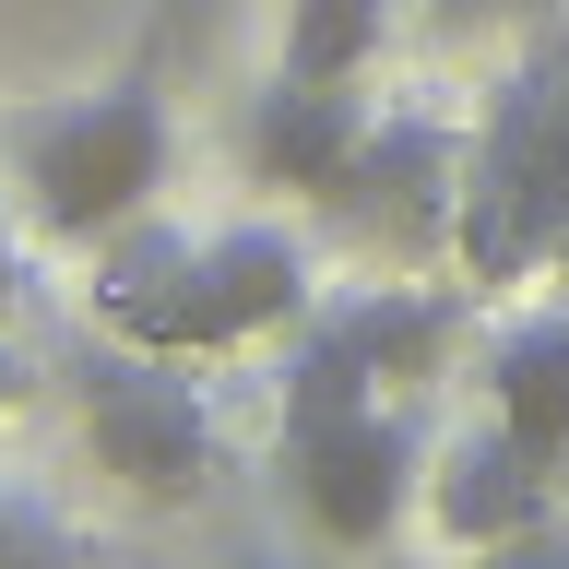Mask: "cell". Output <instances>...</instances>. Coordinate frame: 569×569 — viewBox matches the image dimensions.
<instances>
[{"label":"cell","mask_w":569,"mask_h":569,"mask_svg":"<svg viewBox=\"0 0 569 569\" xmlns=\"http://www.w3.org/2000/svg\"><path fill=\"white\" fill-rule=\"evenodd\" d=\"M320 309V261L297 226H213V238H178L167 213H131L119 238L96 249V320L142 356H238L273 345Z\"/></svg>","instance_id":"obj_1"},{"label":"cell","mask_w":569,"mask_h":569,"mask_svg":"<svg viewBox=\"0 0 569 569\" xmlns=\"http://www.w3.org/2000/svg\"><path fill=\"white\" fill-rule=\"evenodd\" d=\"M0 154L24 178V213L71 249H107L131 213H154L178 167V119H167V83L154 71H119L96 96H48V107H12L0 119Z\"/></svg>","instance_id":"obj_2"},{"label":"cell","mask_w":569,"mask_h":569,"mask_svg":"<svg viewBox=\"0 0 569 569\" xmlns=\"http://www.w3.org/2000/svg\"><path fill=\"white\" fill-rule=\"evenodd\" d=\"M462 273H546L569 249V36L533 48L522 83L487 107V131L462 142V213H451Z\"/></svg>","instance_id":"obj_3"},{"label":"cell","mask_w":569,"mask_h":569,"mask_svg":"<svg viewBox=\"0 0 569 569\" xmlns=\"http://www.w3.org/2000/svg\"><path fill=\"white\" fill-rule=\"evenodd\" d=\"M273 475H284V498H297V522L320 546L380 558L403 533V510H416V487H427V439L391 391L380 403H309V416L273 427Z\"/></svg>","instance_id":"obj_4"},{"label":"cell","mask_w":569,"mask_h":569,"mask_svg":"<svg viewBox=\"0 0 569 569\" xmlns=\"http://www.w3.org/2000/svg\"><path fill=\"white\" fill-rule=\"evenodd\" d=\"M71 403H83V451H96V475H119V498L190 510L213 487V403L190 380V356L107 345V356H83Z\"/></svg>","instance_id":"obj_5"},{"label":"cell","mask_w":569,"mask_h":569,"mask_svg":"<svg viewBox=\"0 0 569 569\" xmlns=\"http://www.w3.org/2000/svg\"><path fill=\"white\" fill-rule=\"evenodd\" d=\"M451 213H462V131L416 107H368L356 154L320 190V226L368 238L380 261H427V249H451Z\"/></svg>","instance_id":"obj_6"},{"label":"cell","mask_w":569,"mask_h":569,"mask_svg":"<svg viewBox=\"0 0 569 569\" xmlns=\"http://www.w3.org/2000/svg\"><path fill=\"white\" fill-rule=\"evenodd\" d=\"M416 510L439 522V546L451 558H475V546H498V533H522V522H558V475L510 439V427H462V439H439L427 451V487Z\"/></svg>","instance_id":"obj_7"},{"label":"cell","mask_w":569,"mask_h":569,"mask_svg":"<svg viewBox=\"0 0 569 569\" xmlns=\"http://www.w3.org/2000/svg\"><path fill=\"white\" fill-rule=\"evenodd\" d=\"M356 131H368L356 71H273V83L238 107V167L261 178V190L320 202V190H332V167L356 154Z\"/></svg>","instance_id":"obj_8"},{"label":"cell","mask_w":569,"mask_h":569,"mask_svg":"<svg viewBox=\"0 0 569 569\" xmlns=\"http://www.w3.org/2000/svg\"><path fill=\"white\" fill-rule=\"evenodd\" d=\"M297 332H309L320 356H345L368 391H416V380H439V356H451L462 309H451V297H427V284H356V297L309 309Z\"/></svg>","instance_id":"obj_9"},{"label":"cell","mask_w":569,"mask_h":569,"mask_svg":"<svg viewBox=\"0 0 569 569\" xmlns=\"http://www.w3.org/2000/svg\"><path fill=\"white\" fill-rule=\"evenodd\" d=\"M487 416L510 427L546 475L569 462V309H522L487 345Z\"/></svg>","instance_id":"obj_10"},{"label":"cell","mask_w":569,"mask_h":569,"mask_svg":"<svg viewBox=\"0 0 569 569\" xmlns=\"http://www.w3.org/2000/svg\"><path fill=\"white\" fill-rule=\"evenodd\" d=\"M391 12H403V0H284L273 71H368L391 48Z\"/></svg>","instance_id":"obj_11"},{"label":"cell","mask_w":569,"mask_h":569,"mask_svg":"<svg viewBox=\"0 0 569 569\" xmlns=\"http://www.w3.org/2000/svg\"><path fill=\"white\" fill-rule=\"evenodd\" d=\"M416 12H427V36L462 48V36H533V24H558L569 0H416Z\"/></svg>","instance_id":"obj_12"},{"label":"cell","mask_w":569,"mask_h":569,"mask_svg":"<svg viewBox=\"0 0 569 569\" xmlns=\"http://www.w3.org/2000/svg\"><path fill=\"white\" fill-rule=\"evenodd\" d=\"M462 569H569V522H522V533H498V546H475Z\"/></svg>","instance_id":"obj_13"},{"label":"cell","mask_w":569,"mask_h":569,"mask_svg":"<svg viewBox=\"0 0 569 569\" xmlns=\"http://www.w3.org/2000/svg\"><path fill=\"white\" fill-rule=\"evenodd\" d=\"M24 297H36V249H24V226L0 213V332L24 320Z\"/></svg>","instance_id":"obj_14"},{"label":"cell","mask_w":569,"mask_h":569,"mask_svg":"<svg viewBox=\"0 0 569 569\" xmlns=\"http://www.w3.org/2000/svg\"><path fill=\"white\" fill-rule=\"evenodd\" d=\"M0 569H71L60 533H0Z\"/></svg>","instance_id":"obj_15"},{"label":"cell","mask_w":569,"mask_h":569,"mask_svg":"<svg viewBox=\"0 0 569 569\" xmlns=\"http://www.w3.org/2000/svg\"><path fill=\"white\" fill-rule=\"evenodd\" d=\"M24 391H36V368H24V356H12V332H0V416H12Z\"/></svg>","instance_id":"obj_16"},{"label":"cell","mask_w":569,"mask_h":569,"mask_svg":"<svg viewBox=\"0 0 569 569\" xmlns=\"http://www.w3.org/2000/svg\"><path fill=\"white\" fill-rule=\"evenodd\" d=\"M238 569H309V558H238Z\"/></svg>","instance_id":"obj_17"},{"label":"cell","mask_w":569,"mask_h":569,"mask_svg":"<svg viewBox=\"0 0 569 569\" xmlns=\"http://www.w3.org/2000/svg\"><path fill=\"white\" fill-rule=\"evenodd\" d=\"M167 12H202V0H167Z\"/></svg>","instance_id":"obj_18"},{"label":"cell","mask_w":569,"mask_h":569,"mask_svg":"<svg viewBox=\"0 0 569 569\" xmlns=\"http://www.w3.org/2000/svg\"><path fill=\"white\" fill-rule=\"evenodd\" d=\"M380 569H403V558H380Z\"/></svg>","instance_id":"obj_19"}]
</instances>
